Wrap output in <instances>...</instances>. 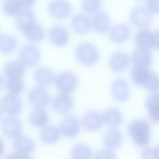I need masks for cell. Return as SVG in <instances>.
<instances>
[{
    "instance_id": "obj_15",
    "label": "cell",
    "mask_w": 159,
    "mask_h": 159,
    "mask_svg": "<svg viewBox=\"0 0 159 159\" xmlns=\"http://www.w3.org/2000/svg\"><path fill=\"white\" fill-rule=\"evenodd\" d=\"M92 28L97 33L104 34L111 28V22L109 16L103 11L94 14L91 20Z\"/></svg>"
},
{
    "instance_id": "obj_11",
    "label": "cell",
    "mask_w": 159,
    "mask_h": 159,
    "mask_svg": "<svg viewBox=\"0 0 159 159\" xmlns=\"http://www.w3.org/2000/svg\"><path fill=\"white\" fill-rule=\"evenodd\" d=\"M131 31L129 26L124 23H119L109 30V37L113 43L119 44L123 43L129 38Z\"/></svg>"
},
{
    "instance_id": "obj_40",
    "label": "cell",
    "mask_w": 159,
    "mask_h": 159,
    "mask_svg": "<svg viewBox=\"0 0 159 159\" xmlns=\"http://www.w3.org/2000/svg\"><path fill=\"white\" fill-rule=\"evenodd\" d=\"M153 148L147 147L143 150L142 153V157L144 159L153 158Z\"/></svg>"
},
{
    "instance_id": "obj_41",
    "label": "cell",
    "mask_w": 159,
    "mask_h": 159,
    "mask_svg": "<svg viewBox=\"0 0 159 159\" xmlns=\"http://www.w3.org/2000/svg\"><path fill=\"white\" fill-rule=\"evenodd\" d=\"M152 46L159 50V30L153 32Z\"/></svg>"
},
{
    "instance_id": "obj_6",
    "label": "cell",
    "mask_w": 159,
    "mask_h": 159,
    "mask_svg": "<svg viewBox=\"0 0 159 159\" xmlns=\"http://www.w3.org/2000/svg\"><path fill=\"white\" fill-rule=\"evenodd\" d=\"M80 129V125L77 118L74 116H66L61 121L59 129L64 136L69 138L76 136Z\"/></svg>"
},
{
    "instance_id": "obj_3",
    "label": "cell",
    "mask_w": 159,
    "mask_h": 159,
    "mask_svg": "<svg viewBox=\"0 0 159 159\" xmlns=\"http://www.w3.org/2000/svg\"><path fill=\"white\" fill-rule=\"evenodd\" d=\"M15 153L7 156L9 158H29L35 147L34 141L30 138L23 135H18L13 143Z\"/></svg>"
},
{
    "instance_id": "obj_13",
    "label": "cell",
    "mask_w": 159,
    "mask_h": 159,
    "mask_svg": "<svg viewBox=\"0 0 159 159\" xmlns=\"http://www.w3.org/2000/svg\"><path fill=\"white\" fill-rule=\"evenodd\" d=\"M71 25L73 30L80 35L87 34L92 28L91 20L83 13L74 15L71 19Z\"/></svg>"
},
{
    "instance_id": "obj_32",
    "label": "cell",
    "mask_w": 159,
    "mask_h": 159,
    "mask_svg": "<svg viewBox=\"0 0 159 159\" xmlns=\"http://www.w3.org/2000/svg\"><path fill=\"white\" fill-rule=\"evenodd\" d=\"M71 155L74 159H90L93 156L91 149L86 145L78 143L72 148Z\"/></svg>"
},
{
    "instance_id": "obj_17",
    "label": "cell",
    "mask_w": 159,
    "mask_h": 159,
    "mask_svg": "<svg viewBox=\"0 0 159 159\" xmlns=\"http://www.w3.org/2000/svg\"><path fill=\"white\" fill-rule=\"evenodd\" d=\"M103 120L102 116L97 111L91 110L86 112L82 116L81 123L86 129L94 131L101 126Z\"/></svg>"
},
{
    "instance_id": "obj_5",
    "label": "cell",
    "mask_w": 159,
    "mask_h": 159,
    "mask_svg": "<svg viewBox=\"0 0 159 159\" xmlns=\"http://www.w3.org/2000/svg\"><path fill=\"white\" fill-rule=\"evenodd\" d=\"M30 103L37 108L45 107L49 104L51 97L48 93L43 88L37 87L31 89L28 95Z\"/></svg>"
},
{
    "instance_id": "obj_10",
    "label": "cell",
    "mask_w": 159,
    "mask_h": 159,
    "mask_svg": "<svg viewBox=\"0 0 159 159\" xmlns=\"http://www.w3.org/2000/svg\"><path fill=\"white\" fill-rule=\"evenodd\" d=\"M48 10L52 16L62 19L70 15L71 7L69 2L66 0H54L49 5Z\"/></svg>"
},
{
    "instance_id": "obj_36",
    "label": "cell",
    "mask_w": 159,
    "mask_h": 159,
    "mask_svg": "<svg viewBox=\"0 0 159 159\" xmlns=\"http://www.w3.org/2000/svg\"><path fill=\"white\" fill-rule=\"evenodd\" d=\"M102 4L101 0H82L81 7L85 13L95 14L98 11Z\"/></svg>"
},
{
    "instance_id": "obj_22",
    "label": "cell",
    "mask_w": 159,
    "mask_h": 159,
    "mask_svg": "<svg viewBox=\"0 0 159 159\" xmlns=\"http://www.w3.org/2000/svg\"><path fill=\"white\" fill-rule=\"evenodd\" d=\"M152 60L150 50L147 49L138 47L132 55V61L134 65L148 67Z\"/></svg>"
},
{
    "instance_id": "obj_21",
    "label": "cell",
    "mask_w": 159,
    "mask_h": 159,
    "mask_svg": "<svg viewBox=\"0 0 159 159\" xmlns=\"http://www.w3.org/2000/svg\"><path fill=\"white\" fill-rule=\"evenodd\" d=\"M103 121L108 126L113 128L119 126L122 123L123 116L117 109L111 108L105 110L102 115Z\"/></svg>"
},
{
    "instance_id": "obj_37",
    "label": "cell",
    "mask_w": 159,
    "mask_h": 159,
    "mask_svg": "<svg viewBox=\"0 0 159 159\" xmlns=\"http://www.w3.org/2000/svg\"><path fill=\"white\" fill-rule=\"evenodd\" d=\"M143 86L149 91L158 90L159 89V77L155 74L151 72Z\"/></svg>"
},
{
    "instance_id": "obj_20",
    "label": "cell",
    "mask_w": 159,
    "mask_h": 159,
    "mask_svg": "<svg viewBox=\"0 0 159 159\" xmlns=\"http://www.w3.org/2000/svg\"><path fill=\"white\" fill-rule=\"evenodd\" d=\"M22 32L29 40L35 42L42 40L45 34L43 28L36 21L29 24Z\"/></svg>"
},
{
    "instance_id": "obj_26",
    "label": "cell",
    "mask_w": 159,
    "mask_h": 159,
    "mask_svg": "<svg viewBox=\"0 0 159 159\" xmlns=\"http://www.w3.org/2000/svg\"><path fill=\"white\" fill-rule=\"evenodd\" d=\"M59 129L53 126H48L43 128L40 133V137L44 143L53 144L58 140L61 135Z\"/></svg>"
},
{
    "instance_id": "obj_16",
    "label": "cell",
    "mask_w": 159,
    "mask_h": 159,
    "mask_svg": "<svg viewBox=\"0 0 159 159\" xmlns=\"http://www.w3.org/2000/svg\"><path fill=\"white\" fill-rule=\"evenodd\" d=\"M1 126L4 134L10 138L18 136L22 129L20 122L17 118L12 116L4 118L2 121Z\"/></svg>"
},
{
    "instance_id": "obj_25",
    "label": "cell",
    "mask_w": 159,
    "mask_h": 159,
    "mask_svg": "<svg viewBox=\"0 0 159 159\" xmlns=\"http://www.w3.org/2000/svg\"><path fill=\"white\" fill-rule=\"evenodd\" d=\"M25 72L24 65L17 61L8 62L4 69V72L7 78H21Z\"/></svg>"
},
{
    "instance_id": "obj_14",
    "label": "cell",
    "mask_w": 159,
    "mask_h": 159,
    "mask_svg": "<svg viewBox=\"0 0 159 159\" xmlns=\"http://www.w3.org/2000/svg\"><path fill=\"white\" fill-rule=\"evenodd\" d=\"M129 58L125 53L120 51L113 53L110 57L108 65L113 71L119 73L125 70L129 63Z\"/></svg>"
},
{
    "instance_id": "obj_23",
    "label": "cell",
    "mask_w": 159,
    "mask_h": 159,
    "mask_svg": "<svg viewBox=\"0 0 159 159\" xmlns=\"http://www.w3.org/2000/svg\"><path fill=\"white\" fill-rule=\"evenodd\" d=\"M145 105L150 119L155 122L159 123V93L150 95Z\"/></svg>"
},
{
    "instance_id": "obj_9",
    "label": "cell",
    "mask_w": 159,
    "mask_h": 159,
    "mask_svg": "<svg viewBox=\"0 0 159 159\" xmlns=\"http://www.w3.org/2000/svg\"><path fill=\"white\" fill-rule=\"evenodd\" d=\"M151 13L148 9L143 6L134 8L130 15L131 22L134 25L139 27L148 26L151 20Z\"/></svg>"
},
{
    "instance_id": "obj_1",
    "label": "cell",
    "mask_w": 159,
    "mask_h": 159,
    "mask_svg": "<svg viewBox=\"0 0 159 159\" xmlns=\"http://www.w3.org/2000/svg\"><path fill=\"white\" fill-rule=\"evenodd\" d=\"M128 133L130 137L137 145L146 146L150 138V127L148 122L143 119L134 120L129 125Z\"/></svg>"
},
{
    "instance_id": "obj_38",
    "label": "cell",
    "mask_w": 159,
    "mask_h": 159,
    "mask_svg": "<svg viewBox=\"0 0 159 159\" xmlns=\"http://www.w3.org/2000/svg\"><path fill=\"white\" fill-rule=\"evenodd\" d=\"M115 156V154L112 149L107 148L97 151L94 155L93 158L114 159Z\"/></svg>"
},
{
    "instance_id": "obj_29",
    "label": "cell",
    "mask_w": 159,
    "mask_h": 159,
    "mask_svg": "<svg viewBox=\"0 0 159 159\" xmlns=\"http://www.w3.org/2000/svg\"><path fill=\"white\" fill-rule=\"evenodd\" d=\"M35 21L33 12L27 8L21 9L16 15V23L18 28L22 31L29 24Z\"/></svg>"
},
{
    "instance_id": "obj_7",
    "label": "cell",
    "mask_w": 159,
    "mask_h": 159,
    "mask_svg": "<svg viewBox=\"0 0 159 159\" xmlns=\"http://www.w3.org/2000/svg\"><path fill=\"white\" fill-rule=\"evenodd\" d=\"M40 53L39 49L35 46L27 44L23 46L19 53L20 61L24 65L31 66L37 64L40 59Z\"/></svg>"
},
{
    "instance_id": "obj_12",
    "label": "cell",
    "mask_w": 159,
    "mask_h": 159,
    "mask_svg": "<svg viewBox=\"0 0 159 159\" xmlns=\"http://www.w3.org/2000/svg\"><path fill=\"white\" fill-rule=\"evenodd\" d=\"M21 107V101L17 95L10 93L4 96L1 101V109L10 115L18 114Z\"/></svg>"
},
{
    "instance_id": "obj_30",
    "label": "cell",
    "mask_w": 159,
    "mask_h": 159,
    "mask_svg": "<svg viewBox=\"0 0 159 159\" xmlns=\"http://www.w3.org/2000/svg\"><path fill=\"white\" fill-rule=\"evenodd\" d=\"M34 78L36 83L41 86L50 84L54 81V73L49 69L42 67L37 69L34 74Z\"/></svg>"
},
{
    "instance_id": "obj_42",
    "label": "cell",
    "mask_w": 159,
    "mask_h": 159,
    "mask_svg": "<svg viewBox=\"0 0 159 159\" xmlns=\"http://www.w3.org/2000/svg\"><path fill=\"white\" fill-rule=\"evenodd\" d=\"M22 7L25 8L30 7L34 3L35 0H18Z\"/></svg>"
},
{
    "instance_id": "obj_8",
    "label": "cell",
    "mask_w": 159,
    "mask_h": 159,
    "mask_svg": "<svg viewBox=\"0 0 159 159\" xmlns=\"http://www.w3.org/2000/svg\"><path fill=\"white\" fill-rule=\"evenodd\" d=\"M111 92L113 98L118 102H123L128 100L129 89L127 82L121 78H118L112 82Z\"/></svg>"
},
{
    "instance_id": "obj_27",
    "label": "cell",
    "mask_w": 159,
    "mask_h": 159,
    "mask_svg": "<svg viewBox=\"0 0 159 159\" xmlns=\"http://www.w3.org/2000/svg\"><path fill=\"white\" fill-rule=\"evenodd\" d=\"M153 33L148 30L142 29L137 33L135 40L138 47L150 50L152 47Z\"/></svg>"
},
{
    "instance_id": "obj_19",
    "label": "cell",
    "mask_w": 159,
    "mask_h": 159,
    "mask_svg": "<svg viewBox=\"0 0 159 159\" xmlns=\"http://www.w3.org/2000/svg\"><path fill=\"white\" fill-rule=\"evenodd\" d=\"M51 42L56 46L61 47L65 45L69 39V35L66 29L60 25L52 27L49 32Z\"/></svg>"
},
{
    "instance_id": "obj_34",
    "label": "cell",
    "mask_w": 159,
    "mask_h": 159,
    "mask_svg": "<svg viewBox=\"0 0 159 159\" xmlns=\"http://www.w3.org/2000/svg\"><path fill=\"white\" fill-rule=\"evenodd\" d=\"M16 40L12 36L5 34L1 36L0 50L3 53H11L16 48Z\"/></svg>"
},
{
    "instance_id": "obj_18",
    "label": "cell",
    "mask_w": 159,
    "mask_h": 159,
    "mask_svg": "<svg viewBox=\"0 0 159 159\" xmlns=\"http://www.w3.org/2000/svg\"><path fill=\"white\" fill-rule=\"evenodd\" d=\"M73 101L71 97L67 93H61L53 99L52 105L56 111L61 113L69 111L72 108Z\"/></svg>"
},
{
    "instance_id": "obj_39",
    "label": "cell",
    "mask_w": 159,
    "mask_h": 159,
    "mask_svg": "<svg viewBox=\"0 0 159 159\" xmlns=\"http://www.w3.org/2000/svg\"><path fill=\"white\" fill-rule=\"evenodd\" d=\"M147 8L151 13H159V0H147Z\"/></svg>"
},
{
    "instance_id": "obj_4",
    "label": "cell",
    "mask_w": 159,
    "mask_h": 159,
    "mask_svg": "<svg viewBox=\"0 0 159 159\" xmlns=\"http://www.w3.org/2000/svg\"><path fill=\"white\" fill-rule=\"evenodd\" d=\"M54 82L56 87L61 93L68 94L75 90L78 85V80L73 73L64 71L57 75Z\"/></svg>"
},
{
    "instance_id": "obj_35",
    "label": "cell",
    "mask_w": 159,
    "mask_h": 159,
    "mask_svg": "<svg viewBox=\"0 0 159 159\" xmlns=\"http://www.w3.org/2000/svg\"><path fill=\"white\" fill-rule=\"evenodd\" d=\"M21 7L18 0H6L3 4L4 12L9 16L17 15L21 10Z\"/></svg>"
},
{
    "instance_id": "obj_33",
    "label": "cell",
    "mask_w": 159,
    "mask_h": 159,
    "mask_svg": "<svg viewBox=\"0 0 159 159\" xmlns=\"http://www.w3.org/2000/svg\"><path fill=\"white\" fill-rule=\"evenodd\" d=\"M5 87L10 94L18 95L24 88V82L21 78H7L5 81Z\"/></svg>"
},
{
    "instance_id": "obj_43",
    "label": "cell",
    "mask_w": 159,
    "mask_h": 159,
    "mask_svg": "<svg viewBox=\"0 0 159 159\" xmlns=\"http://www.w3.org/2000/svg\"><path fill=\"white\" fill-rule=\"evenodd\" d=\"M153 158L159 159V145L153 148Z\"/></svg>"
},
{
    "instance_id": "obj_31",
    "label": "cell",
    "mask_w": 159,
    "mask_h": 159,
    "mask_svg": "<svg viewBox=\"0 0 159 159\" xmlns=\"http://www.w3.org/2000/svg\"><path fill=\"white\" fill-rule=\"evenodd\" d=\"M151 72L147 67L134 65L131 72V79L136 85L143 86Z\"/></svg>"
},
{
    "instance_id": "obj_24",
    "label": "cell",
    "mask_w": 159,
    "mask_h": 159,
    "mask_svg": "<svg viewBox=\"0 0 159 159\" xmlns=\"http://www.w3.org/2000/svg\"><path fill=\"white\" fill-rule=\"evenodd\" d=\"M122 140L123 137L121 132L114 128L107 131L103 137L104 143L106 148L111 149L118 148Z\"/></svg>"
},
{
    "instance_id": "obj_2",
    "label": "cell",
    "mask_w": 159,
    "mask_h": 159,
    "mask_svg": "<svg viewBox=\"0 0 159 159\" xmlns=\"http://www.w3.org/2000/svg\"><path fill=\"white\" fill-rule=\"evenodd\" d=\"M75 58L81 65L87 66L94 65L98 61L100 53L94 45L88 42H84L78 45L74 51Z\"/></svg>"
},
{
    "instance_id": "obj_28",
    "label": "cell",
    "mask_w": 159,
    "mask_h": 159,
    "mask_svg": "<svg viewBox=\"0 0 159 159\" xmlns=\"http://www.w3.org/2000/svg\"><path fill=\"white\" fill-rule=\"evenodd\" d=\"M29 121L33 126L42 127L45 125L49 120V116L46 111L40 108L34 109L30 113Z\"/></svg>"
}]
</instances>
